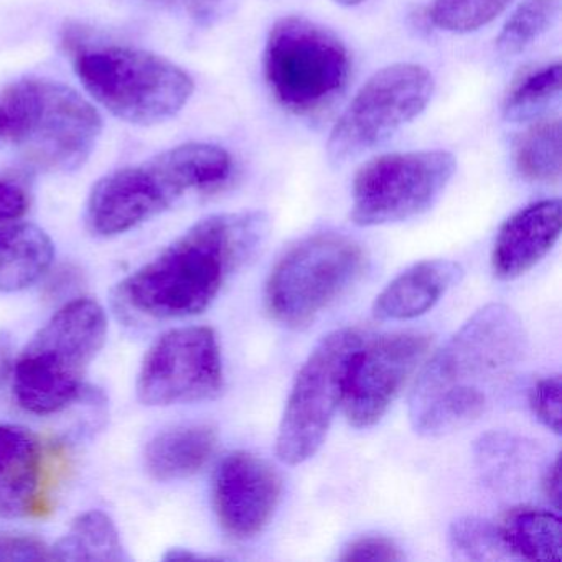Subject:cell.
<instances>
[{"label": "cell", "mask_w": 562, "mask_h": 562, "mask_svg": "<svg viewBox=\"0 0 562 562\" xmlns=\"http://www.w3.org/2000/svg\"><path fill=\"white\" fill-rule=\"evenodd\" d=\"M9 358H11V338L5 334H0V381L8 376Z\"/></svg>", "instance_id": "obj_33"}, {"label": "cell", "mask_w": 562, "mask_h": 562, "mask_svg": "<svg viewBox=\"0 0 562 562\" xmlns=\"http://www.w3.org/2000/svg\"><path fill=\"white\" fill-rule=\"evenodd\" d=\"M562 0H522L506 19L496 37V48L505 57H518L546 34L561 14Z\"/></svg>", "instance_id": "obj_24"}, {"label": "cell", "mask_w": 562, "mask_h": 562, "mask_svg": "<svg viewBox=\"0 0 562 562\" xmlns=\"http://www.w3.org/2000/svg\"><path fill=\"white\" fill-rule=\"evenodd\" d=\"M430 347L432 337L420 331L386 335L368 348L361 347L345 387L348 423L358 429L374 426L423 363Z\"/></svg>", "instance_id": "obj_13"}, {"label": "cell", "mask_w": 562, "mask_h": 562, "mask_svg": "<svg viewBox=\"0 0 562 562\" xmlns=\"http://www.w3.org/2000/svg\"><path fill=\"white\" fill-rule=\"evenodd\" d=\"M48 546L24 535L0 532V561H50Z\"/></svg>", "instance_id": "obj_30"}, {"label": "cell", "mask_w": 562, "mask_h": 562, "mask_svg": "<svg viewBox=\"0 0 562 562\" xmlns=\"http://www.w3.org/2000/svg\"><path fill=\"white\" fill-rule=\"evenodd\" d=\"M232 156L213 144L189 143L139 166L103 177L91 190L88 229L94 236L124 235L172 209L190 192H210L228 182Z\"/></svg>", "instance_id": "obj_3"}, {"label": "cell", "mask_w": 562, "mask_h": 562, "mask_svg": "<svg viewBox=\"0 0 562 562\" xmlns=\"http://www.w3.org/2000/svg\"><path fill=\"white\" fill-rule=\"evenodd\" d=\"M50 552L57 561H130L116 522L101 509H90L75 518Z\"/></svg>", "instance_id": "obj_20"}, {"label": "cell", "mask_w": 562, "mask_h": 562, "mask_svg": "<svg viewBox=\"0 0 562 562\" xmlns=\"http://www.w3.org/2000/svg\"><path fill=\"white\" fill-rule=\"evenodd\" d=\"M108 325L106 311L94 299H75L58 308L12 364L19 406L50 416L74 404L106 345Z\"/></svg>", "instance_id": "obj_4"}, {"label": "cell", "mask_w": 562, "mask_h": 562, "mask_svg": "<svg viewBox=\"0 0 562 562\" xmlns=\"http://www.w3.org/2000/svg\"><path fill=\"white\" fill-rule=\"evenodd\" d=\"M528 351L515 311L480 308L430 358L409 397V420L423 436H443L473 423L495 403Z\"/></svg>", "instance_id": "obj_1"}, {"label": "cell", "mask_w": 562, "mask_h": 562, "mask_svg": "<svg viewBox=\"0 0 562 562\" xmlns=\"http://www.w3.org/2000/svg\"><path fill=\"white\" fill-rule=\"evenodd\" d=\"M216 430L206 424H183L162 430L144 452L147 472L159 482H176L199 473L215 453Z\"/></svg>", "instance_id": "obj_18"}, {"label": "cell", "mask_w": 562, "mask_h": 562, "mask_svg": "<svg viewBox=\"0 0 562 562\" xmlns=\"http://www.w3.org/2000/svg\"><path fill=\"white\" fill-rule=\"evenodd\" d=\"M513 0H434L427 12L439 31L450 34H472L492 24Z\"/></svg>", "instance_id": "obj_25"}, {"label": "cell", "mask_w": 562, "mask_h": 562, "mask_svg": "<svg viewBox=\"0 0 562 562\" xmlns=\"http://www.w3.org/2000/svg\"><path fill=\"white\" fill-rule=\"evenodd\" d=\"M499 528L513 558L561 561L562 526L554 513L522 506L512 509Z\"/></svg>", "instance_id": "obj_21"}, {"label": "cell", "mask_w": 562, "mask_h": 562, "mask_svg": "<svg viewBox=\"0 0 562 562\" xmlns=\"http://www.w3.org/2000/svg\"><path fill=\"white\" fill-rule=\"evenodd\" d=\"M281 479L266 460L249 452L226 456L213 480L216 516L233 538L262 531L281 498Z\"/></svg>", "instance_id": "obj_14"}, {"label": "cell", "mask_w": 562, "mask_h": 562, "mask_svg": "<svg viewBox=\"0 0 562 562\" xmlns=\"http://www.w3.org/2000/svg\"><path fill=\"white\" fill-rule=\"evenodd\" d=\"M31 209V193L24 183L0 177V226L18 222Z\"/></svg>", "instance_id": "obj_31"}, {"label": "cell", "mask_w": 562, "mask_h": 562, "mask_svg": "<svg viewBox=\"0 0 562 562\" xmlns=\"http://www.w3.org/2000/svg\"><path fill=\"white\" fill-rule=\"evenodd\" d=\"M47 480L44 440L27 427L0 423V518L41 515Z\"/></svg>", "instance_id": "obj_15"}, {"label": "cell", "mask_w": 562, "mask_h": 562, "mask_svg": "<svg viewBox=\"0 0 562 562\" xmlns=\"http://www.w3.org/2000/svg\"><path fill=\"white\" fill-rule=\"evenodd\" d=\"M75 74L85 90L113 116L154 126L177 116L195 83L182 68L160 55L124 45H85L68 38Z\"/></svg>", "instance_id": "obj_6"}, {"label": "cell", "mask_w": 562, "mask_h": 562, "mask_svg": "<svg viewBox=\"0 0 562 562\" xmlns=\"http://www.w3.org/2000/svg\"><path fill=\"white\" fill-rule=\"evenodd\" d=\"M350 54L322 25L299 15L279 19L265 48V77L285 110L311 116L330 106L350 78Z\"/></svg>", "instance_id": "obj_7"}, {"label": "cell", "mask_w": 562, "mask_h": 562, "mask_svg": "<svg viewBox=\"0 0 562 562\" xmlns=\"http://www.w3.org/2000/svg\"><path fill=\"white\" fill-rule=\"evenodd\" d=\"M269 233L261 212L206 216L120 285L124 304L157 321L202 314Z\"/></svg>", "instance_id": "obj_2"}, {"label": "cell", "mask_w": 562, "mask_h": 562, "mask_svg": "<svg viewBox=\"0 0 562 562\" xmlns=\"http://www.w3.org/2000/svg\"><path fill=\"white\" fill-rule=\"evenodd\" d=\"M2 144H8V136H5L4 111H2V106H0V146H2Z\"/></svg>", "instance_id": "obj_34"}, {"label": "cell", "mask_w": 562, "mask_h": 562, "mask_svg": "<svg viewBox=\"0 0 562 562\" xmlns=\"http://www.w3.org/2000/svg\"><path fill=\"white\" fill-rule=\"evenodd\" d=\"M223 381L222 350L215 331L182 327L167 331L147 350L136 391L144 406H176L213 400L222 393Z\"/></svg>", "instance_id": "obj_12"}, {"label": "cell", "mask_w": 562, "mask_h": 562, "mask_svg": "<svg viewBox=\"0 0 562 562\" xmlns=\"http://www.w3.org/2000/svg\"><path fill=\"white\" fill-rule=\"evenodd\" d=\"M335 2L344 8H355V5L363 4L364 0H335Z\"/></svg>", "instance_id": "obj_35"}, {"label": "cell", "mask_w": 562, "mask_h": 562, "mask_svg": "<svg viewBox=\"0 0 562 562\" xmlns=\"http://www.w3.org/2000/svg\"><path fill=\"white\" fill-rule=\"evenodd\" d=\"M542 490H544L546 498L552 503V506L555 509L561 508V460H559V457L552 465H549L544 480H542Z\"/></svg>", "instance_id": "obj_32"}, {"label": "cell", "mask_w": 562, "mask_h": 562, "mask_svg": "<svg viewBox=\"0 0 562 562\" xmlns=\"http://www.w3.org/2000/svg\"><path fill=\"white\" fill-rule=\"evenodd\" d=\"M515 166L531 182L561 179V121L536 120L515 143Z\"/></svg>", "instance_id": "obj_22"}, {"label": "cell", "mask_w": 562, "mask_h": 562, "mask_svg": "<svg viewBox=\"0 0 562 562\" xmlns=\"http://www.w3.org/2000/svg\"><path fill=\"white\" fill-rule=\"evenodd\" d=\"M561 202L542 200L513 215L499 229L493 248L496 278L512 281L535 268L561 235Z\"/></svg>", "instance_id": "obj_16"}, {"label": "cell", "mask_w": 562, "mask_h": 562, "mask_svg": "<svg viewBox=\"0 0 562 562\" xmlns=\"http://www.w3.org/2000/svg\"><path fill=\"white\" fill-rule=\"evenodd\" d=\"M127 2L182 15L202 27H210L222 21L235 5V0H127Z\"/></svg>", "instance_id": "obj_27"}, {"label": "cell", "mask_w": 562, "mask_h": 562, "mask_svg": "<svg viewBox=\"0 0 562 562\" xmlns=\"http://www.w3.org/2000/svg\"><path fill=\"white\" fill-rule=\"evenodd\" d=\"M55 245L32 223L0 226V292L15 294L37 284L54 265Z\"/></svg>", "instance_id": "obj_19"}, {"label": "cell", "mask_w": 562, "mask_h": 562, "mask_svg": "<svg viewBox=\"0 0 562 562\" xmlns=\"http://www.w3.org/2000/svg\"><path fill=\"white\" fill-rule=\"evenodd\" d=\"M561 376L542 378L532 386L529 393V406L538 417L539 423L544 424L552 432L561 434Z\"/></svg>", "instance_id": "obj_28"}, {"label": "cell", "mask_w": 562, "mask_h": 562, "mask_svg": "<svg viewBox=\"0 0 562 562\" xmlns=\"http://www.w3.org/2000/svg\"><path fill=\"white\" fill-rule=\"evenodd\" d=\"M341 561H403L401 549L383 536H363L345 548Z\"/></svg>", "instance_id": "obj_29"}, {"label": "cell", "mask_w": 562, "mask_h": 562, "mask_svg": "<svg viewBox=\"0 0 562 562\" xmlns=\"http://www.w3.org/2000/svg\"><path fill=\"white\" fill-rule=\"evenodd\" d=\"M463 269L450 259H429L411 266L378 295L374 317L411 321L429 312L447 291L459 284Z\"/></svg>", "instance_id": "obj_17"}, {"label": "cell", "mask_w": 562, "mask_h": 562, "mask_svg": "<svg viewBox=\"0 0 562 562\" xmlns=\"http://www.w3.org/2000/svg\"><path fill=\"white\" fill-rule=\"evenodd\" d=\"M5 136L25 160L47 172L80 169L97 147L103 120L77 90L45 80L15 81L0 98Z\"/></svg>", "instance_id": "obj_5"}, {"label": "cell", "mask_w": 562, "mask_h": 562, "mask_svg": "<svg viewBox=\"0 0 562 562\" xmlns=\"http://www.w3.org/2000/svg\"><path fill=\"white\" fill-rule=\"evenodd\" d=\"M561 64L529 71L513 85L503 103V117L509 123L538 120L561 94Z\"/></svg>", "instance_id": "obj_23"}, {"label": "cell", "mask_w": 562, "mask_h": 562, "mask_svg": "<svg viewBox=\"0 0 562 562\" xmlns=\"http://www.w3.org/2000/svg\"><path fill=\"white\" fill-rule=\"evenodd\" d=\"M456 166V157L446 150L374 157L355 176L351 220L378 226L427 212L449 186Z\"/></svg>", "instance_id": "obj_11"}, {"label": "cell", "mask_w": 562, "mask_h": 562, "mask_svg": "<svg viewBox=\"0 0 562 562\" xmlns=\"http://www.w3.org/2000/svg\"><path fill=\"white\" fill-rule=\"evenodd\" d=\"M450 548L457 558L470 561H498L515 559L506 546L499 525L482 518H460L449 531Z\"/></svg>", "instance_id": "obj_26"}, {"label": "cell", "mask_w": 562, "mask_h": 562, "mask_svg": "<svg viewBox=\"0 0 562 562\" xmlns=\"http://www.w3.org/2000/svg\"><path fill=\"white\" fill-rule=\"evenodd\" d=\"M363 347L351 328L331 331L302 364L279 426L276 452L299 465L321 449L338 406L344 403L351 363Z\"/></svg>", "instance_id": "obj_9"}, {"label": "cell", "mask_w": 562, "mask_h": 562, "mask_svg": "<svg viewBox=\"0 0 562 562\" xmlns=\"http://www.w3.org/2000/svg\"><path fill=\"white\" fill-rule=\"evenodd\" d=\"M364 268V252L340 233H318L289 249L269 276L266 307L279 324L307 327Z\"/></svg>", "instance_id": "obj_8"}, {"label": "cell", "mask_w": 562, "mask_h": 562, "mask_svg": "<svg viewBox=\"0 0 562 562\" xmlns=\"http://www.w3.org/2000/svg\"><path fill=\"white\" fill-rule=\"evenodd\" d=\"M434 77L416 64H396L376 71L360 88L328 136L330 162H348L416 120L432 100Z\"/></svg>", "instance_id": "obj_10"}]
</instances>
